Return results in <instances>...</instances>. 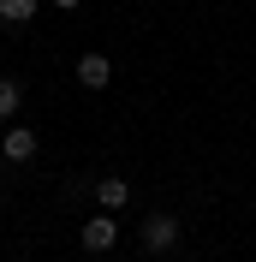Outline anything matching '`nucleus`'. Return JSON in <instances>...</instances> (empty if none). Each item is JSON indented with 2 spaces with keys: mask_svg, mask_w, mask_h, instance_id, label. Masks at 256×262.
<instances>
[{
  "mask_svg": "<svg viewBox=\"0 0 256 262\" xmlns=\"http://www.w3.org/2000/svg\"><path fill=\"white\" fill-rule=\"evenodd\" d=\"M143 245L149 250H173L179 245V221H173V214H149V221H143Z\"/></svg>",
  "mask_w": 256,
  "mask_h": 262,
  "instance_id": "1",
  "label": "nucleus"
},
{
  "mask_svg": "<svg viewBox=\"0 0 256 262\" xmlns=\"http://www.w3.org/2000/svg\"><path fill=\"white\" fill-rule=\"evenodd\" d=\"M113 238H119V227H113L108 214H90L83 221V250H113Z\"/></svg>",
  "mask_w": 256,
  "mask_h": 262,
  "instance_id": "2",
  "label": "nucleus"
},
{
  "mask_svg": "<svg viewBox=\"0 0 256 262\" xmlns=\"http://www.w3.org/2000/svg\"><path fill=\"white\" fill-rule=\"evenodd\" d=\"M0 155H6V161H30V155H36V131L12 125L6 137H0Z\"/></svg>",
  "mask_w": 256,
  "mask_h": 262,
  "instance_id": "3",
  "label": "nucleus"
},
{
  "mask_svg": "<svg viewBox=\"0 0 256 262\" xmlns=\"http://www.w3.org/2000/svg\"><path fill=\"white\" fill-rule=\"evenodd\" d=\"M108 78H113V66L101 60V54H83V60H78V83H83V90H101Z\"/></svg>",
  "mask_w": 256,
  "mask_h": 262,
  "instance_id": "4",
  "label": "nucleus"
},
{
  "mask_svg": "<svg viewBox=\"0 0 256 262\" xmlns=\"http://www.w3.org/2000/svg\"><path fill=\"white\" fill-rule=\"evenodd\" d=\"M96 203H101V209H125V203H131V185L125 179H101L96 185Z\"/></svg>",
  "mask_w": 256,
  "mask_h": 262,
  "instance_id": "5",
  "label": "nucleus"
},
{
  "mask_svg": "<svg viewBox=\"0 0 256 262\" xmlns=\"http://www.w3.org/2000/svg\"><path fill=\"white\" fill-rule=\"evenodd\" d=\"M36 18V0H0V24H30Z\"/></svg>",
  "mask_w": 256,
  "mask_h": 262,
  "instance_id": "6",
  "label": "nucleus"
},
{
  "mask_svg": "<svg viewBox=\"0 0 256 262\" xmlns=\"http://www.w3.org/2000/svg\"><path fill=\"white\" fill-rule=\"evenodd\" d=\"M12 114H18V83L0 78V119H12Z\"/></svg>",
  "mask_w": 256,
  "mask_h": 262,
  "instance_id": "7",
  "label": "nucleus"
},
{
  "mask_svg": "<svg viewBox=\"0 0 256 262\" xmlns=\"http://www.w3.org/2000/svg\"><path fill=\"white\" fill-rule=\"evenodd\" d=\"M54 6H78V0H54Z\"/></svg>",
  "mask_w": 256,
  "mask_h": 262,
  "instance_id": "8",
  "label": "nucleus"
}]
</instances>
